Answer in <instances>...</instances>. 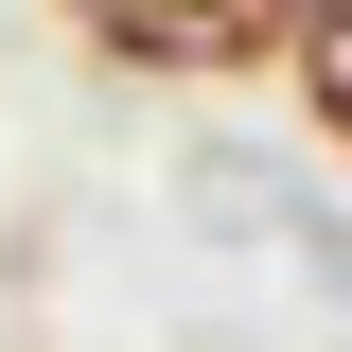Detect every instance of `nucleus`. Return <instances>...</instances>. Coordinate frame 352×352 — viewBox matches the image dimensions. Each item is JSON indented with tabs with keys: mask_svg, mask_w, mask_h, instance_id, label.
I'll list each match as a JSON object with an SVG mask.
<instances>
[{
	"mask_svg": "<svg viewBox=\"0 0 352 352\" xmlns=\"http://www.w3.org/2000/svg\"><path fill=\"white\" fill-rule=\"evenodd\" d=\"M71 18L106 71H159V88H229L300 53V0H71Z\"/></svg>",
	"mask_w": 352,
	"mask_h": 352,
	"instance_id": "f257e3e1",
	"label": "nucleus"
},
{
	"mask_svg": "<svg viewBox=\"0 0 352 352\" xmlns=\"http://www.w3.org/2000/svg\"><path fill=\"white\" fill-rule=\"evenodd\" d=\"M282 71H300V106H317V141L352 159V0H300V53H282Z\"/></svg>",
	"mask_w": 352,
	"mask_h": 352,
	"instance_id": "f03ea898",
	"label": "nucleus"
}]
</instances>
